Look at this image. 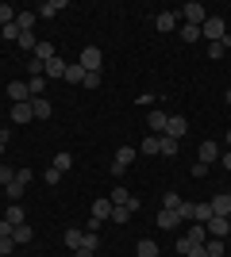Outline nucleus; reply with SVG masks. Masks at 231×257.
<instances>
[{"mask_svg": "<svg viewBox=\"0 0 231 257\" xmlns=\"http://www.w3.org/2000/svg\"><path fill=\"white\" fill-rule=\"evenodd\" d=\"M200 39H208V43H220V39H227V23H223L220 16H208V20L200 23Z\"/></svg>", "mask_w": 231, "mask_h": 257, "instance_id": "obj_1", "label": "nucleus"}, {"mask_svg": "<svg viewBox=\"0 0 231 257\" xmlns=\"http://www.w3.org/2000/svg\"><path fill=\"white\" fill-rule=\"evenodd\" d=\"M77 65H81L85 73H100V65H104V50H100V46H85L81 58H77Z\"/></svg>", "mask_w": 231, "mask_h": 257, "instance_id": "obj_2", "label": "nucleus"}, {"mask_svg": "<svg viewBox=\"0 0 231 257\" xmlns=\"http://www.w3.org/2000/svg\"><path fill=\"white\" fill-rule=\"evenodd\" d=\"M135 146H120V150H116V161H112V177H123V173L131 169V161H135Z\"/></svg>", "mask_w": 231, "mask_h": 257, "instance_id": "obj_3", "label": "nucleus"}, {"mask_svg": "<svg viewBox=\"0 0 231 257\" xmlns=\"http://www.w3.org/2000/svg\"><path fill=\"white\" fill-rule=\"evenodd\" d=\"M177 16H181L185 23H193V27H200V23L208 20V12H204V4H197V0H189V4H185L181 12H177Z\"/></svg>", "mask_w": 231, "mask_h": 257, "instance_id": "obj_4", "label": "nucleus"}, {"mask_svg": "<svg viewBox=\"0 0 231 257\" xmlns=\"http://www.w3.org/2000/svg\"><path fill=\"white\" fill-rule=\"evenodd\" d=\"M204 226H208V238H227L231 234V219L227 215H212Z\"/></svg>", "mask_w": 231, "mask_h": 257, "instance_id": "obj_5", "label": "nucleus"}, {"mask_svg": "<svg viewBox=\"0 0 231 257\" xmlns=\"http://www.w3.org/2000/svg\"><path fill=\"white\" fill-rule=\"evenodd\" d=\"M189 131V123H185V115H170L166 119V139H177L181 142V135Z\"/></svg>", "mask_w": 231, "mask_h": 257, "instance_id": "obj_6", "label": "nucleus"}, {"mask_svg": "<svg viewBox=\"0 0 231 257\" xmlns=\"http://www.w3.org/2000/svg\"><path fill=\"white\" fill-rule=\"evenodd\" d=\"M66 65H69V62H62V58L54 54L50 62H43V77H46V81H54V77H66Z\"/></svg>", "mask_w": 231, "mask_h": 257, "instance_id": "obj_7", "label": "nucleus"}, {"mask_svg": "<svg viewBox=\"0 0 231 257\" xmlns=\"http://www.w3.org/2000/svg\"><path fill=\"white\" fill-rule=\"evenodd\" d=\"M31 119H35L31 100H23V104H12V123H31Z\"/></svg>", "mask_w": 231, "mask_h": 257, "instance_id": "obj_8", "label": "nucleus"}, {"mask_svg": "<svg viewBox=\"0 0 231 257\" xmlns=\"http://www.w3.org/2000/svg\"><path fill=\"white\" fill-rule=\"evenodd\" d=\"M208 207H212V215H231V192H216L208 200Z\"/></svg>", "mask_w": 231, "mask_h": 257, "instance_id": "obj_9", "label": "nucleus"}, {"mask_svg": "<svg viewBox=\"0 0 231 257\" xmlns=\"http://www.w3.org/2000/svg\"><path fill=\"white\" fill-rule=\"evenodd\" d=\"M8 100H12V104L31 100V88H27V81H12V85H8Z\"/></svg>", "mask_w": 231, "mask_h": 257, "instance_id": "obj_10", "label": "nucleus"}, {"mask_svg": "<svg viewBox=\"0 0 231 257\" xmlns=\"http://www.w3.org/2000/svg\"><path fill=\"white\" fill-rule=\"evenodd\" d=\"M166 119H170V115H166L162 107H150V115H146V123H150V131H154V135H166Z\"/></svg>", "mask_w": 231, "mask_h": 257, "instance_id": "obj_11", "label": "nucleus"}, {"mask_svg": "<svg viewBox=\"0 0 231 257\" xmlns=\"http://www.w3.org/2000/svg\"><path fill=\"white\" fill-rule=\"evenodd\" d=\"M62 8H66V0H46V4H39V8H35V16H43V20H54Z\"/></svg>", "mask_w": 231, "mask_h": 257, "instance_id": "obj_12", "label": "nucleus"}, {"mask_svg": "<svg viewBox=\"0 0 231 257\" xmlns=\"http://www.w3.org/2000/svg\"><path fill=\"white\" fill-rule=\"evenodd\" d=\"M185 238L193 242V246H204V242H208V226H204V223H193L185 230Z\"/></svg>", "mask_w": 231, "mask_h": 257, "instance_id": "obj_13", "label": "nucleus"}, {"mask_svg": "<svg viewBox=\"0 0 231 257\" xmlns=\"http://www.w3.org/2000/svg\"><path fill=\"white\" fill-rule=\"evenodd\" d=\"M93 219H100V223H104V219H112V200H108V196L93 200Z\"/></svg>", "mask_w": 231, "mask_h": 257, "instance_id": "obj_14", "label": "nucleus"}, {"mask_svg": "<svg viewBox=\"0 0 231 257\" xmlns=\"http://www.w3.org/2000/svg\"><path fill=\"white\" fill-rule=\"evenodd\" d=\"M200 161H204V165H212V161H220V146H216V142H200Z\"/></svg>", "mask_w": 231, "mask_h": 257, "instance_id": "obj_15", "label": "nucleus"}, {"mask_svg": "<svg viewBox=\"0 0 231 257\" xmlns=\"http://www.w3.org/2000/svg\"><path fill=\"white\" fill-rule=\"evenodd\" d=\"M31 107H35V119H50V115H54V104H50L46 96L31 100Z\"/></svg>", "mask_w": 231, "mask_h": 257, "instance_id": "obj_16", "label": "nucleus"}, {"mask_svg": "<svg viewBox=\"0 0 231 257\" xmlns=\"http://www.w3.org/2000/svg\"><path fill=\"white\" fill-rule=\"evenodd\" d=\"M158 226H162V230H177V226H181V219H177V211H158Z\"/></svg>", "mask_w": 231, "mask_h": 257, "instance_id": "obj_17", "label": "nucleus"}, {"mask_svg": "<svg viewBox=\"0 0 231 257\" xmlns=\"http://www.w3.org/2000/svg\"><path fill=\"white\" fill-rule=\"evenodd\" d=\"M154 27H158V31H174L177 16H174V12H158V16H154Z\"/></svg>", "mask_w": 231, "mask_h": 257, "instance_id": "obj_18", "label": "nucleus"}, {"mask_svg": "<svg viewBox=\"0 0 231 257\" xmlns=\"http://www.w3.org/2000/svg\"><path fill=\"white\" fill-rule=\"evenodd\" d=\"M35 23H39L35 12H16V27H20V31H35Z\"/></svg>", "mask_w": 231, "mask_h": 257, "instance_id": "obj_19", "label": "nucleus"}, {"mask_svg": "<svg viewBox=\"0 0 231 257\" xmlns=\"http://www.w3.org/2000/svg\"><path fill=\"white\" fill-rule=\"evenodd\" d=\"M66 246H69V249L77 253V249L85 246V230H77V226H69V230H66Z\"/></svg>", "mask_w": 231, "mask_h": 257, "instance_id": "obj_20", "label": "nucleus"}, {"mask_svg": "<svg viewBox=\"0 0 231 257\" xmlns=\"http://www.w3.org/2000/svg\"><path fill=\"white\" fill-rule=\"evenodd\" d=\"M31 238H35V230H31V226H27V223H23V226H16V230H12V242H16V246H27Z\"/></svg>", "mask_w": 231, "mask_h": 257, "instance_id": "obj_21", "label": "nucleus"}, {"mask_svg": "<svg viewBox=\"0 0 231 257\" xmlns=\"http://www.w3.org/2000/svg\"><path fill=\"white\" fill-rule=\"evenodd\" d=\"M177 219H181V223H193V219H197V204H193V200H181V207H177Z\"/></svg>", "mask_w": 231, "mask_h": 257, "instance_id": "obj_22", "label": "nucleus"}, {"mask_svg": "<svg viewBox=\"0 0 231 257\" xmlns=\"http://www.w3.org/2000/svg\"><path fill=\"white\" fill-rule=\"evenodd\" d=\"M4 219H8L12 226H23V204H8V211H4Z\"/></svg>", "mask_w": 231, "mask_h": 257, "instance_id": "obj_23", "label": "nucleus"}, {"mask_svg": "<svg viewBox=\"0 0 231 257\" xmlns=\"http://www.w3.org/2000/svg\"><path fill=\"white\" fill-rule=\"evenodd\" d=\"M62 81H69V85H81V81H85V69H81V65H66V77H62Z\"/></svg>", "mask_w": 231, "mask_h": 257, "instance_id": "obj_24", "label": "nucleus"}, {"mask_svg": "<svg viewBox=\"0 0 231 257\" xmlns=\"http://www.w3.org/2000/svg\"><path fill=\"white\" fill-rule=\"evenodd\" d=\"M139 150H143V154H158V150H162V135H146Z\"/></svg>", "mask_w": 231, "mask_h": 257, "instance_id": "obj_25", "label": "nucleus"}, {"mask_svg": "<svg viewBox=\"0 0 231 257\" xmlns=\"http://www.w3.org/2000/svg\"><path fill=\"white\" fill-rule=\"evenodd\" d=\"M204 249H208V257H223V253H227L223 238H208V242H204Z\"/></svg>", "mask_w": 231, "mask_h": 257, "instance_id": "obj_26", "label": "nucleus"}, {"mask_svg": "<svg viewBox=\"0 0 231 257\" xmlns=\"http://www.w3.org/2000/svg\"><path fill=\"white\" fill-rule=\"evenodd\" d=\"M27 88H31V100H39L46 88V77H27Z\"/></svg>", "mask_w": 231, "mask_h": 257, "instance_id": "obj_27", "label": "nucleus"}, {"mask_svg": "<svg viewBox=\"0 0 231 257\" xmlns=\"http://www.w3.org/2000/svg\"><path fill=\"white\" fill-rule=\"evenodd\" d=\"M139 257H158V242H154V238H143V242H139Z\"/></svg>", "mask_w": 231, "mask_h": 257, "instance_id": "obj_28", "label": "nucleus"}, {"mask_svg": "<svg viewBox=\"0 0 231 257\" xmlns=\"http://www.w3.org/2000/svg\"><path fill=\"white\" fill-rule=\"evenodd\" d=\"M20 46L27 54H35V46H39V39H35V31H20Z\"/></svg>", "mask_w": 231, "mask_h": 257, "instance_id": "obj_29", "label": "nucleus"}, {"mask_svg": "<svg viewBox=\"0 0 231 257\" xmlns=\"http://www.w3.org/2000/svg\"><path fill=\"white\" fill-rule=\"evenodd\" d=\"M23 188H27V184H20V181H12V184H4V192H8V200H12V204H20V196H23Z\"/></svg>", "mask_w": 231, "mask_h": 257, "instance_id": "obj_30", "label": "nucleus"}, {"mask_svg": "<svg viewBox=\"0 0 231 257\" xmlns=\"http://www.w3.org/2000/svg\"><path fill=\"white\" fill-rule=\"evenodd\" d=\"M127 219H131V207H116V204H112V223H116V226H123Z\"/></svg>", "mask_w": 231, "mask_h": 257, "instance_id": "obj_31", "label": "nucleus"}, {"mask_svg": "<svg viewBox=\"0 0 231 257\" xmlns=\"http://www.w3.org/2000/svg\"><path fill=\"white\" fill-rule=\"evenodd\" d=\"M108 200H112V204H116V207H123V204H127V200H131V192H127V188H120V184H116V192H112Z\"/></svg>", "mask_w": 231, "mask_h": 257, "instance_id": "obj_32", "label": "nucleus"}, {"mask_svg": "<svg viewBox=\"0 0 231 257\" xmlns=\"http://www.w3.org/2000/svg\"><path fill=\"white\" fill-rule=\"evenodd\" d=\"M8 23H16V8H12V4H0V27H8Z\"/></svg>", "mask_w": 231, "mask_h": 257, "instance_id": "obj_33", "label": "nucleus"}, {"mask_svg": "<svg viewBox=\"0 0 231 257\" xmlns=\"http://www.w3.org/2000/svg\"><path fill=\"white\" fill-rule=\"evenodd\" d=\"M162 207H166V211H177V207H181V196H177V192H166L162 196Z\"/></svg>", "mask_w": 231, "mask_h": 257, "instance_id": "obj_34", "label": "nucleus"}, {"mask_svg": "<svg viewBox=\"0 0 231 257\" xmlns=\"http://www.w3.org/2000/svg\"><path fill=\"white\" fill-rule=\"evenodd\" d=\"M227 43H231V39H220V43H208V58H223Z\"/></svg>", "mask_w": 231, "mask_h": 257, "instance_id": "obj_35", "label": "nucleus"}, {"mask_svg": "<svg viewBox=\"0 0 231 257\" xmlns=\"http://www.w3.org/2000/svg\"><path fill=\"white\" fill-rule=\"evenodd\" d=\"M181 39H185V43H197V39H200V27L185 23V27H181Z\"/></svg>", "mask_w": 231, "mask_h": 257, "instance_id": "obj_36", "label": "nucleus"}, {"mask_svg": "<svg viewBox=\"0 0 231 257\" xmlns=\"http://www.w3.org/2000/svg\"><path fill=\"white\" fill-rule=\"evenodd\" d=\"M212 219V207H208V200H204V204H197V219H193V223H208Z\"/></svg>", "mask_w": 231, "mask_h": 257, "instance_id": "obj_37", "label": "nucleus"}, {"mask_svg": "<svg viewBox=\"0 0 231 257\" xmlns=\"http://www.w3.org/2000/svg\"><path fill=\"white\" fill-rule=\"evenodd\" d=\"M69 165H73V158H69V154L62 150V154H58V158H54V169H58V173H66Z\"/></svg>", "mask_w": 231, "mask_h": 257, "instance_id": "obj_38", "label": "nucleus"}, {"mask_svg": "<svg viewBox=\"0 0 231 257\" xmlns=\"http://www.w3.org/2000/svg\"><path fill=\"white\" fill-rule=\"evenodd\" d=\"M158 154H166V158H174V154H177V139H166V135H162V150H158Z\"/></svg>", "mask_w": 231, "mask_h": 257, "instance_id": "obj_39", "label": "nucleus"}, {"mask_svg": "<svg viewBox=\"0 0 231 257\" xmlns=\"http://www.w3.org/2000/svg\"><path fill=\"white\" fill-rule=\"evenodd\" d=\"M85 249H93V253H97V249H100V234H93V230H85Z\"/></svg>", "mask_w": 231, "mask_h": 257, "instance_id": "obj_40", "label": "nucleus"}, {"mask_svg": "<svg viewBox=\"0 0 231 257\" xmlns=\"http://www.w3.org/2000/svg\"><path fill=\"white\" fill-rule=\"evenodd\" d=\"M16 181V169H12V165H0V184H12Z\"/></svg>", "mask_w": 231, "mask_h": 257, "instance_id": "obj_41", "label": "nucleus"}, {"mask_svg": "<svg viewBox=\"0 0 231 257\" xmlns=\"http://www.w3.org/2000/svg\"><path fill=\"white\" fill-rule=\"evenodd\" d=\"M16 181H20V184H31V181H35V173L23 165V169H16Z\"/></svg>", "mask_w": 231, "mask_h": 257, "instance_id": "obj_42", "label": "nucleus"}, {"mask_svg": "<svg viewBox=\"0 0 231 257\" xmlns=\"http://www.w3.org/2000/svg\"><path fill=\"white\" fill-rule=\"evenodd\" d=\"M0 35H4V39H16V43H20V27H16V23H8V27H0Z\"/></svg>", "mask_w": 231, "mask_h": 257, "instance_id": "obj_43", "label": "nucleus"}, {"mask_svg": "<svg viewBox=\"0 0 231 257\" xmlns=\"http://www.w3.org/2000/svg\"><path fill=\"white\" fill-rule=\"evenodd\" d=\"M43 181H46V184H58V181H62V173H58V169H54V165H50V169H46V173H43Z\"/></svg>", "mask_w": 231, "mask_h": 257, "instance_id": "obj_44", "label": "nucleus"}, {"mask_svg": "<svg viewBox=\"0 0 231 257\" xmlns=\"http://www.w3.org/2000/svg\"><path fill=\"white\" fill-rule=\"evenodd\" d=\"M189 249H193V242H189V238L181 234V238H177V253H181V257H189Z\"/></svg>", "mask_w": 231, "mask_h": 257, "instance_id": "obj_45", "label": "nucleus"}, {"mask_svg": "<svg viewBox=\"0 0 231 257\" xmlns=\"http://www.w3.org/2000/svg\"><path fill=\"white\" fill-rule=\"evenodd\" d=\"M12 249H16V242H12V238H0V257H12Z\"/></svg>", "mask_w": 231, "mask_h": 257, "instance_id": "obj_46", "label": "nucleus"}, {"mask_svg": "<svg viewBox=\"0 0 231 257\" xmlns=\"http://www.w3.org/2000/svg\"><path fill=\"white\" fill-rule=\"evenodd\" d=\"M81 85H85V88H97V85H100V73H85V81H81Z\"/></svg>", "mask_w": 231, "mask_h": 257, "instance_id": "obj_47", "label": "nucleus"}, {"mask_svg": "<svg viewBox=\"0 0 231 257\" xmlns=\"http://www.w3.org/2000/svg\"><path fill=\"white\" fill-rule=\"evenodd\" d=\"M12 230H16V226H12L8 219H0V238H12Z\"/></svg>", "mask_w": 231, "mask_h": 257, "instance_id": "obj_48", "label": "nucleus"}, {"mask_svg": "<svg viewBox=\"0 0 231 257\" xmlns=\"http://www.w3.org/2000/svg\"><path fill=\"white\" fill-rule=\"evenodd\" d=\"M189 257H208V249H204V246H193V249H189Z\"/></svg>", "mask_w": 231, "mask_h": 257, "instance_id": "obj_49", "label": "nucleus"}, {"mask_svg": "<svg viewBox=\"0 0 231 257\" xmlns=\"http://www.w3.org/2000/svg\"><path fill=\"white\" fill-rule=\"evenodd\" d=\"M220 165H223V169H231V150H223V154H220Z\"/></svg>", "mask_w": 231, "mask_h": 257, "instance_id": "obj_50", "label": "nucleus"}, {"mask_svg": "<svg viewBox=\"0 0 231 257\" xmlns=\"http://www.w3.org/2000/svg\"><path fill=\"white\" fill-rule=\"evenodd\" d=\"M73 257H97V253H93V249H85V246H81V249H77Z\"/></svg>", "mask_w": 231, "mask_h": 257, "instance_id": "obj_51", "label": "nucleus"}, {"mask_svg": "<svg viewBox=\"0 0 231 257\" xmlns=\"http://www.w3.org/2000/svg\"><path fill=\"white\" fill-rule=\"evenodd\" d=\"M223 142H227V150H231V131H227V135H223Z\"/></svg>", "mask_w": 231, "mask_h": 257, "instance_id": "obj_52", "label": "nucleus"}, {"mask_svg": "<svg viewBox=\"0 0 231 257\" xmlns=\"http://www.w3.org/2000/svg\"><path fill=\"white\" fill-rule=\"evenodd\" d=\"M4 150H8V142H0V158H4Z\"/></svg>", "mask_w": 231, "mask_h": 257, "instance_id": "obj_53", "label": "nucleus"}, {"mask_svg": "<svg viewBox=\"0 0 231 257\" xmlns=\"http://www.w3.org/2000/svg\"><path fill=\"white\" fill-rule=\"evenodd\" d=\"M223 100H227V107H231V88H227V96H223Z\"/></svg>", "mask_w": 231, "mask_h": 257, "instance_id": "obj_54", "label": "nucleus"}, {"mask_svg": "<svg viewBox=\"0 0 231 257\" xmlns=\"http://www.w3.org/2000/svg\"><path fill=\"white\" fill-rule=\"evenodd\" d=\"M223 257H231V253H223Z\"/></svg>", "mask_w": 231, "mask_h": 257, "instance_id": "obj_55", "label": "nucleus"}, {"mask_svg": "<svg viewBox=\"0 0 231 257\" xmlns=\"http://www.w3.org/2000/svg\"><path fill=\"white\" fill-rule=\"evenodd\" d=\"M227 219H231V215H227Z\"/></svg>", "mask_w": 231, "mask_h": 257, "instance_id": "obj_56", "label": "nucleus"}]
</instances>
